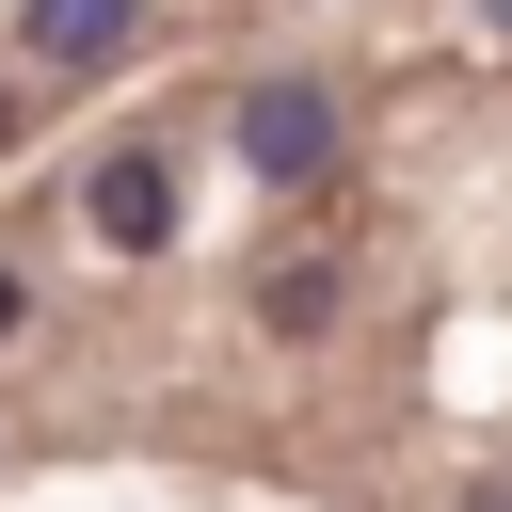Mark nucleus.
<instances>
[{
	"mask_svg": "<svg viewBox=\"0 0 512 512\" xmlns=\"http://www.w3.org/2000/svg\"><path fill=\"white\" fill-rule=\"evenodd\" d=\"M240 160H256L272 192L336 176V96H320V80H256V96H240Z\"/></svg>",
	"mask_w": 512,
	"mask_h": 512,
	"instance_id": "obj_1",
	"label": "nucleus"
},
{
	"mask_svg": "<svg viewBox=\"0 0 512 512\" xmlns=\"http://www.w3.org/2000/svg\"><path fill=\"white\" fill-rule=\"evenodd\" d=\"M80 208H96L112 256H160V240H176V160H160V144H112V160L80 176Z\"/></svg>",
	"mask_w": 512,
	"mask_h": 512,
	"instance_id": "obj_2",
	"label": "nucleus"
},
{
	"mask_svg": "<svg viewBox=\"0 0 512 512\" xmlns=\"http://www.w3.org/2000/svg\"><path fill=\"white\" fill-rule=\"evenodd\" d=\"M16 32H32V64H128L144 48V0H16Z\"/></svg>",
	"mask_w": 512,
	"mask_h": 512,
	"instance_id": "obj_3",
	"label": "nucleus"
},
{
	"mask_svg": "<svg viewBox=\"0 0 512 512\" xmlns=\"http://www.w3.org/2000/svg\"><path fill=\"white\" fill-rule=\"evenodd\" d=\"M336 304H352V288H336V256H272V288H256V320H272V336H336Z\"/></svg>",
	"mask_w": 512,
	"mask_h": 512,
	"instance_id": "obj_4",
	"label": "nucleus"
},
{
	"mask_svg": "<svg viewBox=\"0 0 512 512\" xmlns=\"http://www.w3.org/2000/svg\"><path fill=\"white\" fill-rule=\"evenodd\" d=\"M16 320H32V288H16V272H0V336H16Z\"/></svg>",
	"mask_w": 512,
	"mask_h": 512,
	"instance_id": "obj_5",
	"label": "nucleus"
}]
</instances>
